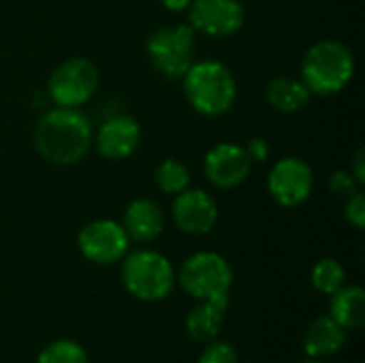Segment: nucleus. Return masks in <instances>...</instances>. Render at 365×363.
Wrapping results in <instances>:
<instances>
[{
    "label": "nucleus",
    "mask_w": 365,
    "mask_h": 363,
    "mask_svg": "<svg viewBox=\"0 0 365 363\" xmlns=\"http://www.w3.org/2000/svg\"><path fill=\"white\" fill-rule=\"evenodd\" d=\"M94 141L92 122L71 107H56L43 113L34 126V148L51 165L68 167L86 158Z\"/></svg>",
    "instance_id": "f257e3e1"
},
{
    "label": "nucleus",
    "mask_w": 365,
    "mask_h": 363,
    "mask_svg": "<svg viewBox=\"0 0 365 363\" xmlns=\"http://www.w3.org/2000/svg\"><path fill=\"white\" fill-rule=\"evenodd\" d=\"M355 75L351 47L336 39H323L308 47L302 60V81L310 94L334 96L342 92Z\"/></svg>",
    "instance_id": "f03ea898"
},
{
    "label": "nucleus",
    "mask_w": 365,
    "mask_h": 363,
    "mask_svg": "<svg viewBox=\"0 0 365 363\" xmlns=\"http://www.w3.org/2000/svg\"><path fill=\"white\" fill-rule=\"evenodd\" d=\"M184 81V96L188 105L207 118H218L227 113L237 98V81L233 71L218 60L195 62Z\"/></svg>",
    "instance_id": "7ed1b4c3"
},
{
    "label": "nucleus",
    "mask_w": 365,
    "mask_h": 363,
    "mask_svg": "<svg viewBox=\"0 0 365 363\" xmlns=\"http://www.w3.org/2000/svg\"><path fill=\"white\" fill-rule=\"evenodd\" d=\"M122 282L139 302H160L175 287V270L171 261L156 250H137L124 257Z\"/></svg>",
    "instance_id": "20e7f679"
},
{
    "label": "nucleus",
    "mask_w": 365,
    "mask_h": 363,
    "mask_svg": "<svg viewBox=\"0 0 365 363\" xmlns=\"http://www.w3.org/2000/svg\"><path fill=\"white\" fill-rule=\"evenodd\" d=\"M178 282L190 297L199 302H229L233 270L218 252H195L182 263Z\"/></svg>",
    "instance_id": "39448f33"
},
{
    "label": "nucleus",
    "mask_w": 365,
    "mask_h": 363,
    "mask_svg": "<svg viewBox=\"0 0 365 363\" xmlns=\"http://www.w3.org/2000/svg\"><path fill=\"white\" fill-rule=\"evenodd\" d=\"M195 30L186 24L163 26L154 30L145 43V53L150 64L163 77L175 81L186 75V71L195 64L197 39Z\"/></svg>",
    "instance_id": "423d86ee"
},
{
    "label": "nucleus",
    "mask_w": 365,
    "mask_h": 363,
    "mask_svg": "<svg viewBox=\"0 0 365 363\" xmlns=\"http://www.w3.org/2000/svg\"><path fill=\"white\" fill-rule=\"evenodd\" d=\"M98 88V68L88 58H68L53 68L47 81L49 98L58 107L79 109Z\"/></svg>",
    "instance_id": "0eeeda50"
},
{
    "label": "nucleus",
    "mask_w": 365,
    "mask_h": 363,
    "mask_svg": "<svg viewBox=\"0 0 365 363\" xmlns=\"http://www.w3.org/2000/svg\"><path fill=\"white\" fill-rule=\"evenodd\" d=\"M128 235L122 223L98 218L81 227L77 233V248L90 263L96 265H113L122 261L128 252Z\"/></svg>",
    "instance_id": "6e6552de"
},
{
    "label": "nucleus",
    "mask_w": 365,
    "mask_h": 363,
    "mask_svg": "<svg viewBox=\"0 0 365 363\" xmlns=\"http://www.w3.org/2000/svg\"><path fill=\"white\" fill-rule=\"evenodd\" d=\"M314 188V173L312 167L297 156L280 158L269 175H267V190L272 199L282 208H297L308 201Z\"/></svg>",
    "instance_id": "1a4fd4ad"
},
{
    "label": "nucleus",
    "mask_w": 365,
    "mask_h": 363,
    "mask_svg": "<svg viewBox=\"0 0 365 363\" xmlns=\"http://www.w3.org/2000/svg\"><path fill=\"white\" fill-rule=\"evenodd\" d=\"M190 28L207 36H233L246 21V9L240 0H192L188 6Z\"/></svg>",
    "instance_id": "9d476101"
},
{
    "label": "nucleus",
    "mask_w": 365,
    "mask_h": 363,
    "mask_svg": "<svg viewBox=\"0 0 365 363\" xmlns=\"http://www.w3.org/2000/svg\"><path fill=\"white\" fill-rule=\"evenodd\" d=\"M252 160L246 152L244 145L240 143H216L212 150H207L203 158V173L205 180L222 190L237 188L240 184L246 182L250 175Z\"/></svg>",
    "instance_id": "9b49d317"
},
{
    "label": "nucleus",
    "mask_w": 365,
    "mask_h": 363,
    "mask_svg": "<svg viewBox=\"0 0 365 363\" xmlns=\"http://www.w3.org/2000/svg\"><path fill=\"white\" fill-rule=\"evenodd\" d=\"M171 214L180 231L188 235H205L216 227L218 205L210 193L188 186L186 190L175 195Z\"/></svg>",
    "instance_id": "f8f14e48"
},
{
    "label": "nucleus",
    "mask_w": 365,
    "mask_h": 363,
    "mask_svg": "<svg viewBox=\"0 0 365 363\" xmlns=\"http://www.w3.org/2000/svg\"><path fill=\"white\" fill-rule=\"evenodd\" d=\"M141 139H143L141 124L126 113L107 118L94 135L98 154L109 160H124L133 156L141 145Z\"/></svg>",
    "instance_id": "ddd939ff"
},
{
    "label": "nucleus",
    "mask_w": 365,
    "mask_h": 363,
    "mask_svg": "<svg viewBox=\"0 0 365 363\" xmlns=\"http://www.w3.org/2000/svg\"><path fill=\"white\" fill-rule=\"evenodd\" d=\"M122 227L128 240L148 244V242H154L163 233L165 216L154 199L139 197L126 205L124 216H122Z\"/></svg>",
    "instance_id": "4468645a"
},
{
    "label": "nucleus",
    "mask_w": 365,
    "mask_h": 363,
    "mask_svg": "<svg viewBox=\"0 0 365 363\" xmlns=\"http://www.w3.org/2000/svg\"><path fill=\"white\" fill-rule=\"evenodd\" d=\"M346 342V329H342L331 317L314 319L304 334V351L310 359H323L336 355Z\"/></svg>",
    "instance_id": "2eb2a0df"
},
{
    "label": "nucleus",
    "mask_w": 365,
    "mask_h": 363,
    "mask_svg": "<svg viewBox=\"0 0 365 363\" xmlns=\"http://www.w3.org/2000/svg\"><path fill=\"white\" fill-rule=\"evenodd\" d=\"M229 302H201L186 315V334L197 342H212L218 338Z\"/></svg>",
    "instance_id": "dca6fc26"
},
{
    "label": "nucleus",
    "mask_w": 365,
    "mask_h": 363,
    "mask_svg": "<svg viewBox=\"0 0 365 363\" xmlns=\"http://www.w3.org/2000/svg\"><path fill=\"white\" fill-rule=\"evenodd\" d=\"M329 317L342 327L357 332L365 325V293L359 287H340L329 295Z\"/></svg>",
    "instance_id": "f3484780"
},
{
    "label": "nucleus",
    "mask_w": 365,
    "mask_h": 363,
    "mask_svg": "<svg viewBox=\"0 0 365 363\" xmlns=\"http://www.w3.org/2000/svg\"><path fill=\"white\" fill-rule=\"evenodd\" d=\"M310 90L302 79L295 77H276L265 88V101L272 109L280 113H295L304 109L310 101Z\"/></svg>",
    "instance_id": "a211bd4d"
},
{
    "label": "nucleus",
    "mask_w": 365,
    "mask_h": 363,
    "mask_svg": "<svg viewBox=\"0 0 365 363\" xmlns=\"http://www.w3.org/2000/svg\"><path fill=\"white\" fill-rule=\"evenodd\" d=\"M154 182L165 195L175 197L190 186V169L178 158H165L154 171Z\"/></svg>",
    "instance_id": "6ab92c4d"
},
{
    "label": "nucleus",
    "mask_w": 365,
    "mask_h": 363,
    "mask_svg": "<svg viewBox=\"0 0 365 363\" xmlns=\"http://www.w3.org/2000/svg\"><path fill=\"white\" fill-rule=\"evenodd\" d=\"M344 267L336 259H321L312 267V285L323 295H334L340 287H344Z\"/></svg>",
    "instance_id": "aec40b11"
},
{
    "label": "nucleus",
    "mask_w": 365,
    "mask_h": 363,
    "mask_svg": "<svg viewBox=\"0 0 365 363\" xmlns=\"http://www.w3.org/2000/svg\"><path fill=\"white\" fill-rule=\"evenodd\" d=\"M36 363H88V355L73 340H56L41 351Z\"/></svg>",
    "instance_id": "412c9836"
},
{
    "label": "nucleus",
    "mask_w": 365,
    "mask_h": 363,
    "mask_svg": "<svg viewBox=\"0 0 365 363\" xmlns=\"http://www.w3.org/2000/svg\"><path fill=\"white\" fill-rule=\"evenodd\" d=\"M199 363H237V353L229 342L212 340L201 353Z\"/></svg>",
    "instance_id": "4be33fe9"
},
{
    "label": "nucleus",
    "mask_w": 365,
    "mask_h": 363,
    "mask_svg": "<svg viewBox=\"0 0 365 363\" xmlns=\"http://www.w3.org/2000/svg\"><path fill=\"white\" fill-rule=\"evenodd\" d=\"M359 182L355 180V175L351 173V171H346V169H338V171H334L331 173V178H329V190L336 195V197H351L353 193H357L359 190Z\"/></svg>",
    "instance_id": "5701e85b"
},
{
    "label": "nucleus",
    "mask_w": 365,
    "mask_h": 363,
    "mask_svg": "<svg viewBox=\"0 0 365 363\" xmlns=\"http://www.w3.org/2000/svg\"><path fill=\"white\" fill-rule=\"evenodd\" d=\"M344 216L346 220L355 227V229H364L365 227V197L361 190L353 193L351 197H346V208H344Z\"/></svg>",
    "instance_id": "b1692460"
},
{
    "label": "nucleus",
    "mask_w": 365,
    "mask_h": 363,
    "mask_svg": "<svg viewBox=\"0 0 365 363\" xmlns=\"http://www.w3.org/2000/svg\"><path fill=\"white\" fill-rule=\"evenodd\" d=\"M244 148H246L250 160H265V158L269 156V145H267V141L261 139V137H252V139L248 141V145H244Z\"/></svg>",
    "instance_id": "393cba45"
},
{
    "label": "nucleus",
    "mask_w": 365,
    "mask_h": 363,
    "mask_svg": "<svg viewBox=\"0 0 365 363\" xmlns=\"http://www.w3.org/2000/svg\"><path fill=\"white\" fill-rule=\"evenodd\" d=\"M364 148L361 150H357V154H355V158H353V167L349 169L353 175H355V180L359 182V184H365V165H364Z\"/></svg>",
    "instance_id": "a878e982"
},
{
    "label": "nucleus",
    "mask_w": 365,
    "mask_h": 363,
    "mask_svg": "<svg viewBox=\"0 0 365 363\" xmlns=\"http://www.w3.org/2000/svg\"><path fill=\"white\" fill-rule=\"evenodd\" d=\"M158 2L171 13H182V11H188L192 0H158Z\"/></svg>",
    "instance_id": "bb28decb"
},
{
    "label": "nucleus",
    "mask_w": 365,
    "mask_h": 363,
    "mask_svg": "<svg viewBox=\"0 0 365 363\" xmlns=\"http://www.w3.org/2000/svg\"><path fill=\"white\" fill-rule=\"evenodd\" d=\"M304 363H323V362H319V359H308V362H304Z\"/></svg>",
    "instance_id": "cd10ccee"
}]
</instances>
